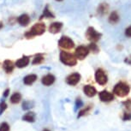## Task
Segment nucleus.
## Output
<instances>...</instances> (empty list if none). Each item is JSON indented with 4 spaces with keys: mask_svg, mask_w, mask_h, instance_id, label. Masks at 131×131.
Instances as JSON below:
<instances>
[{
    "mask_svg": "<svg viewBox=\"0 0 131 131\" xmlns=\"http://www.w3.org/2000/svg\"><path fill=\"white\" fill-rule=\"evenodd\" d=\"M46 31V25L43 23H36L32 27L31 29L25 33V37L27 39H32L35 36L41 35L45 33Z\"/></svg>",
    "mask_w": 131,
    "mask_h": 131,
    "instance_id": "1",
    "label": "nucleus"
},
{
    "mask_svg": "<svg viewBox=\"0 0 131 131\" xmlns=\"http://www.w3.org/2000/svg\"><path fill=\"white\" fill-rule=\"evenodd\" d=\"M59 58L62 63L67 66H75L77 63V58H75V56L67 51H62L59 55Z\"/></svg>",
    "mask_w": 131,
    "mask_h": 131,
    "instance_id": "2",
    "label": "nucleus"
},
{
    "mask_svg": "<svg viewBox=\"0 0 131 131\" xmlns=\"http://www.w3.org/2000/svg\"><path fill=\"white\" fill-rule=\"evenodd\" d=\"M130 88L127 83L125 82H118L117 84H116V86L113 88V93L118 97H125L129 93Z\"/></svg>",
    "mask_w": 131,
    "mask_h": 131,
    "instance_id": "3",
    "label": "nucleus"
},
{
    "mask_svg": "<svg viewBox=\"0 0 131 131\" xmlns=\"http://www.w3.org/2000/svg\"><path fill=\"white\" fill-rule=\"evenodd\" d=\"M101 36H102V34L96 31L93 27H89L86 32V39H88V40H90L91 42H94V43L100 40Z\"/></svg>",
    "mask_w": 131,
    "mask_h": 131,
    "instance_id": "4",
    "label": "nucleus"
},
{
    "mask_svg": "<svg viewBox=\"0 0 131 131\" xmlns=\"http://www.w3.org/2000/svg\"><path fill=\"white\" fill-rule=\"evenodd\" d=\"M58 46L60 47L66 49V50H70L75 46V43L70 38L67 36H62L60 39L58 40Z\"/></svg>",
    "mask_w": 131,
    "mask_h": 131,
    "instance_id": "5",
    "label": "nucleus"
},
{
    "mask_svg": "<svg viewBox=\"0 0 131 131\" xmlns=\"http://www.w3.org/2000/svg\"><path fill=\"white\" fill-rule=\"evenodd\" d=\"M95 81L98 84H100L101 86H104L107 83L108 77L105 72L102 69H98L95 72Z\"/></svg>",
    "mask_w": 131,
    "mask_h": 131,
    "instance_id": "6",
    "label": "nucleus"
},
{
    "mask_svg": "<svg viewBox=\"0 0 131 131\" xmlns=\"http://www.w3.org/2000/svg\"><path fill=\"white\" fill-rule=\"evenodd\" d=\"M88 53H89L88 47L84 46H80L75 49V56L76 58L79 59V60H83V59L88 55Z\"/></svg>",
    "mask_w": 131,
    "mask_h": 131,
    "instance_id": "7",
    "label": "nucleus"
},
{
    "mask_svg": "<svg viewBox=\"0 0 131 131\" xmlns=\"http://www.w3.org/2000/svg\"><path fill=\"white\" fill-rule=\"evenodd\" d=\"M81 81V75L79 73H73L67 76L66 78V83L70 86H75L80 82Z\"/></svg>",
    "mask_w": 131,
    "mask_h": 131,
    "instance_id": "8",
    "label": "nucleus"
},
{
    "mask_svg": "<svg viewBox=\"0 0 131 131\" xmlns=\"http://www.w3.org/2000/svg\"><path fill=\"white\" fill-rule=\"evenodd\" d=\"M100 100L102 102H111L114 100V95L112 93H109L108 91L104 90L100 93Z\"/></svg>",
    "mask_w": 131,
    "mask_h": 131,
    "instance_id": "9",
    "label": "nucleus"
},
{
    "mask_svg": "<svg viewBox=\"0 0 131 131\" xmlns=\"http://www.w3.org/2000/svg\"><path fill=\"white\" fill-rule=\"evenodd\" d=\"M55 80H56L55 76H54L53 75H51V74H48V75H46L42 77L41 82L44 86H48L52 85V84L54 83V81H55Z\"/></svg>",
    "mask_w": 131,
    "mask_h": 131,
    "instance_id": "10",
    "label": "nucleus"
},
{
    "mask_svg": "<svg viewBox=\"0 0 131 131\" xmlns=\"http://www.w3.org/2000/svg\"><path fill=\"white\" fill-rule=\"evenodd\" d=\"M29 63H30V59H29V58L27 56H24L16 62V66L17 68L21 69V68L27 67V66L29 64Z\"/></svg>",
    "mask_w": 131,
    "mask_h": 131,
    "instance_id": "11",
    "label": "nucleus"
},
{
    "mask_svg": "<svg viewBox=\"0 0 131 131\" xmlns=\"http://www.w3.org/2000/svg\"><path fill=\"white\" fill-rule=\"evenodd\" d=\"M83 92L88 97H93L97 93V90H96L94 86L90 85H86L83 88Z\"/></svg>",
    "mask_w": 131,
    "mask_h": 131,
    "instance_id": "12",
    "label": "nucleus"
},
{
    "mask_svg": "<svg viewBox=\"0 0 131 131\" xmlns=\"http://www.w3.org/2000/svg\"><path fill=\"white\" fill-rule=\"evenodd\" d=\"M62 28H63V23L56 21V23H52L49 27V32L51 34H58L61 31Z\"/></svg>",
    "mask_w": 131,
    "mask_h": 131,
    "instance_id": "13",
    "label": "nucleus"
},
{
    "mask_svg": "<svg viewBox=\"0 0 131 131\" xmlns=\"http://www.w3.org/2000/svg\"><path fill=\"white\" fill-rule=\"evenodd\" d=\"M17 21L21 26L26 27L30 23V17H29L28 14H23L17 18Z\"/></svg>",
    "mask_w": 131,
    "mask_h": 131,
    "instance_id": "14",
    "label": "nucleus"
},
{
    "mask_svg": "<svg viewBox=\"0 0 131 131\" xmlns=\"http://www.w3.org/2000/svg\"><path fill=\"white\" fill-rule=\"evenodd\" d=\"M108 10H109V5L106 3H101L97 9V12L100 16H105V15L108 13Z\"/></svg>",
    "mask_w": 131,
    "mask_h": 131,
    "instance_id": "15",
    "label": "nucleus"
},
{
    "mask_svg": "<svg viewBox=\"0 0 131 131\" xmlns=\"http://www.w3.org/2000/svg\"><path fill=\"white\" fill-rule=\"evenodd\" d=\"M14 67H15V65H14V63H13V62H12V61L5 60L4 62L3 68H4V70H5V72L7 74L11 73L12 71H13V70H14Z\"/></svg>",
    "mask_w": 131,
    "mask_h": 131,
    "instance_id": "16",
    "label": "nucleus"
},
{
    "mask_svg": "<svg viewBox=\"0 0 131 131\" xmlns=\"http://www.w3.org/2000/svg\"><path fill=\"white\" fill-rule=\"evenodd\" d=\"M37 80V75H34V74H31V75H28L24 77L23 79V82L25 85H32L34 82H35Z\"/></svg>",
    "mask_w": 131,
    "mask_h": 131,
    "instance_id": "17",
    "label": "nucleus"
},
{
    "mask_svg": "<svg viewBox=\"0 0 131 131\" xmlns=\"http://www.w3.org/2000/svg\"><path fill=\"white\" fill-rule=\"evenodd\" d=\"M120 21V16L117 11H113L109 16V23L111 24H117Z\"/></svg>",
    "mask_w": 131,
    "mask_h": 131,
    "instance_id": "18",
    "label": "nucleus"
},
{
    "mask_svg": "<svg viewBox=\"0 0 131 131\" xmlns=\"http://www.w3.org/2000/svg\"><path fill=\"white\" fill-rule=\"evenodd\" d=\"M54 17H55V16H54V15L51 13V11L49 9V6L46 5L43 10V14L40 16V19H42V18H54Z\"/></svg>",
    "mask_w": 131,
    "mask_h": 131,
    "instance_id": "19",
    "label": "nucleus"
},
{
    "mask_svg": "<svg viewBox=\"0 0 131 131\" xmlns=\"http://www.w3.org/2000/svg\"><path fill=\"white\" fill-rule=\"evenodd\" d=\"M23 120L28 123H34L35 121V114L34 112H28L23 117Z\"/></svg>",
    "mask_w": 131,
    "mask_h": 131,
    "instance_id": "20",
    "label": "nucleus"
},
{
    "mask_svg": "<svg viewBox=\"0 0 131 131\" xmlns=\"http://www.w3.org/2000/svg\"><path fill=\"white\" fill-rule=\"evenodd\" d=\"M21 100V95L19 93H15L14 94L11 95L10 97V102L12 104H17L19 103Z\"/></svg>",
    "mask_w": 131,
    "mask_h": 131,
    "instance_id": "21",
    "label": "nucleus"
},
{
    "mask_svg": "<svg viewBox=\"0 0 131 131\" xmlns=\"http://www.w3.org/2000/svg\"><path fill=\"white\" fill-rule=\"evenodd\" d=\"M34 105V101H30V100H26L23 103V110L24 111H28L30 110L31 108H33Z\"/></svg>",
    "mask_w": 131,
    "mask_h": 131,
    "instance_id": "22",
    "label": "nucleus"
},
{
    "mask_svg": "<svg viewBox=\"0 0 131 131\" xmlns=\"http://www.w3.org/2000/svg\"><path fill=\"white\" fill-rule=\"evenodd\" d=\"M91 109H92V106H91V105L86 106V108H84L83 110H81V112H79L78 116H77V118H80L81 117H83V116L88 115V113H89L90 111H91Z\"/></svg>",
    "mask_w": 131,
    "mask_h": 131,
    "instance_id": "23",
    "label": "nucleus"
},
{
    "mask_svg": "<svg viewBox=\"0 0 131 131\" xmlns=\"http://www.w3.org/2000/svg\"><path fill=\"white\" fill-rule=\"evenodd\" d=\"M44 57L41 55V54H38V55H36L34 57L33 62H32V64H34V65H36V64H40L43 63L44 61Z\"/></svg>",
    "mask_w": 131,
    "mask_h": 131,
    "instance_id": "24",
    "label": "nucleus"
},
{
    "mask_svg": "<svg viewBox=\"0 0 131 131\" xmlns=\"http://www.w3.org/2000/svg\"><path fill=\"white\" fill-rule=\"evenodd\" d=\"M88 50H89V51H92L93 53L97 54L99 51H100V48H99L98 45H96L94 42H92V43L88 46Z\"/></svg>",
    "mask_w": 131,
    "mask_h": 131,
    "instance_id": "25",
    "label": "nucleus"
},
{
    "mask_svg": "<svg viewBox=\"0 0 131 131\" xmlns=\"http://www.w3.org/2000/svg\"><path fill=\"white\" fill-rule=\"evenodd\" d=\"M0 131H9V125L7 123H2L0 124Z\"/></svg>",
    "mask_w": 131,
    "mask_h": 131,
    "instance_id": "26",
    "label": "nucleus"
},
{
    "mask_svg": "<svg viewBox=\"0 0 131 131\" xmlns=\"http://www.w3.org/2000/svg\"><path fill=\"white\" fill-rule=\"evenodd\" d=\"M81 106H83V102L81 99H77L75 100V111H77L79 108H81Z\"/></svg>",
    "mask_w": 131,
    "mask_h": 131,
    "instance_id": "27",
    "label": "nucleus"
},
{
    "mask_svg": "<svg viewBox=\"0 0 131 131\" xmlns=\"http://www.w3.org/2000/svg\"><path fill=\"white\" fill-rule=\"evenodd\" d=\"M7 109V104L4 102V101H2L0 103V116L4 113V112Z\"/></svg>",
    "mask_w": 131,
    "mask_h": 131,
    "instance_id": "28",
    "label": "nucleus"
},
{
    "mask_svg": "<svg viewBox=\"0 0 131 131\" xmlns=\"http://www.w3.org/2000/svg\"><path fill=\"white\" fill-rule=\"evenodd\" d=\"M123 105L125 106V108L127 109V110L131 112V100H128L124 101V102H123Z\"/></svg>",
    "mask_w": 131,
    "mask_h": 131,
    "instance_id": "29",
    "label": "nucleus"
},
{
    "mask_svg": "<svg viewBox=\"0 0 131 131\" xmlns=\"http://www.w3.org/2000/svg\"><path fill=\"white\" fill-rule=\"evenodd\" d=\"M123 121H129V120H131V113H128V112L123 113Z\"/></svg>",
    "mask_w": 131,
    "mask_h": 131,
    "instance_id": "30",
    "label": "nucleus"
},
{
    "mask_svg": "<svg viewBox=\"0 0 131 131\" xmlns=\"http://www.w3.org/2000/svg\"><path fill=\"white\" fill-rule=\"evenodd\" d=\"M125 35L127 37H131V26L128 27V28H126L125 30Z\"/></svg>",
    "mask_w": 131,
    "mask_h": 131,
    "instance_id": "31",
    "label": "nucleus"
},
{
    "mask_svg": "<svg viewBox=\"0 0 131 131\" xmlns=\"http://www.w3.org/2000/svg\"><path fill=\"white\" fill-rule=\"evenodd\" d=\"M9 89H6V90L4 92V93H3V97H4V98H6L7 96L9 95Z\"/></svg>",
    "mask_w": 131,
    "mask_h": 131,
    "instance_id": "32",
    "label": "nucleus"
},
{
    "mask_svg": "<svg viewBox=\"0 0 131 131\" xmlns=\"http://www.w3.org/2000/svg\"><path fill=\"white\" fill-rule=\"evenodd\" d=\"M3 27H4V24L1 23V21H0V30H1L2 28H3Z\"/></svg>",
    "mask_w": 131,
    "mask_h": 131,
    "instance_id": "33",
    "label": "nucleus"
},
{
    "mask_svg": "<svg viewBox=\"0 0 131 131\" xmlns=\"http://www.w3.org/2000/svg\"><path fill=\"white\" fill-rule=\"evenodd\" d=\"M43 131H50V130H49V129H47V128H46V129H44Z\"/></svg>",
    "mask_w": 131,
    "mask_h": 131,
    "instance_id": "34",
    "label": "nucleus"
},
{
    "mask_svg": "<svg viewBox=\"0 0 131 131\" xmlns=\"http://www.w3.org/2000/svg\"><path fill=\"white\" fill-rule=\"evenodd\" d=\"M57 1H59V2H60V1H63V0H57Z\"/></svg>",
    "mask_w": 131,
    "mask_h": 131,
    "instance_id": "35",
    "label": "nucleus"
},
{
    "mask_svg": "<svg viewBox=\"0 0 131 131\" xmlns=\"http://www.w3.org/2000/svg\"><path fill=\"white\" fill-rule=\"evenodd\" d=\"M129 59H130V61H131V57H130V58H129Z\"/></svg>",
    "mask_w": 131,
    "mask_h": 131,
    "instance_id": "36",
    "label": "nucleus"
}]
</instances>
